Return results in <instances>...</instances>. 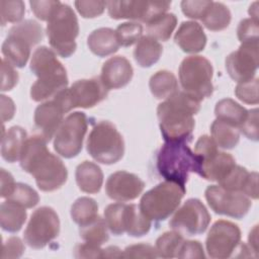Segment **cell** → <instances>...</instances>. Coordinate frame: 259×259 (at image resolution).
Segmentation results:
<instances>
[{
	"label": "cell",
	"mask_w": 259,
	"mask_h": 259,
	"mask_svg": "<svg viewBox=\"0 0 259 259\" xmlns=\"http://www.w3.org/2000/svg\"><path fill=\"white\" fill-rule=\"evenodd\" d=\"M214 114L217 119L239 128L246 119L248 110L237 103L235 100L231 98H224L217 102L214 107Z\"/></svg>",
	"instance_id": "obj_29"
},
{
	"label": "cell",
	"mask_w": 259,
	"mask_h": 259,
	"mask_svg": "<svg viewBox=\"0 0 259 259\" xmlns=\"http://www.w3.org/2000/svg\"><path fill=\"white\" fill-rule=\"evenodd\" d=\"M26 139L27 134L24 128L18 125L11 126L5 134L2 135V158L9 163H13L19 160Z\"/></svg>",
	"instance_id": "obj_26"
},
{
	"label": "cell",
	"mask_w": 259,
	"mask_h": 259,
	"mask_svg": "<svg viewBox=\"0 0 259 259\" xmlns=\"http://www.w3.org/2000/svg\"><path fill=\"white\" fill-rule=\"evenodd\" d=\"M75 178L79 189L85 193L99 192L103 183V173L100 167L90 161H84L77 166Z\"/></svg>",
	"instance_id": "obj_25"
},
{
	"label": "cell",
	"mask_w": 259,
	"mask_h": 259,
	"mask_svg": "<svg viewBox=\"0 0 259 259\" xmlns=\"http://www.w3.org/2000/svg\"><path fill=\"white\" fill-rule=\"evenodd\" d=\"M177 24V17L174 13H164L147 24L148 35L166 41L170 38Z\"/></svg>",
	"instance_id": "obj_34"
},
{
	"label": "cell",
	"mask_w": 259,
	"mask_h": 259,
	"mask_svg": "<svg viewBox=\"0 0 259 259\" xmlns=\"http://www.w3.org/2000/svg\"><path fill=\"white\" fill-rule=\"evenodd\" d=\"M26 221L25 207L20 204L6 200L0 205V225L2 230L9 233L18 232Z\"/></svg>",
	"instance_id": "obj_27"
},
{
	"label": "cell",
	"mask_w": 259,
	"mask_h": 259,
	"mask_svg": "<svg viewBox=\"0 0 259 259\" xmlns=\"http://www.w3.org/2000/svg\"><path fill=\"white\" fill-rule=\"evenodd\" d=\"M126 204L124 203H111L104 209V220L110 233L119 236L125 233L124 219H125Z\"/></svg>",
	"instance_id": "obj_38"
},
{
	"label": "cell",
	"mask_w": 259,
	"mask_h": 259,
	"mask_svg": "<svg viewBox=\"0 0 259 259\" xmlns=\"http://www.w3.org/2000/svg\"><path fill=\"white\" fill-rule=\"evenodd\" d=\"M219 185L229 191L241 192L249 198H258V173L249 172L237 164L219 181Z\"/></svg>",
	"instance_id": "obj_20"
},
{
	"label": "cell",
	"mask_w": 259,
	"mask_h": 259,
	"mask_svg": "<svg viewBox=\"0 0 259 259\" xmlns=\"http://www.w3.org/2000/svg\"><path fill=\"white\" fill-rule=\"evenodd\" d=\"M210 133L215 145L222 149H234L240 141L239 128L219 119L212 121Z\"/></svg>",
	"instance_id": "obj_32"
},
{
	"label": "cell",
	"mask_w": 259,
	"mask_h": 259,
	"mask_svg": "<svg viewBox=\"0 0 259 259\" xmlns=\"http://www.w3.org/2000/svg\"><path fill=\"white\" fill-rule=\"evenodd\" d=\"M86 148L95 161L105 165L118 162L124 154L122 136L108 120H101L93 126L88 136Z\"/></svg>",
	"instance_id": "obj_8"
},
{
	"label": "cell",
	"mask_w": 259,
	"mask_h": 259,
	"mask_svg": "<svg viewBox=\"0 0 259 259\" xmlns=\"http://www.w3.org/2000/svg\"><path fill=\"white\" fill-rule=\"evenodd\" d=\"M115 34L119 46L127 48L140 40L143 26L139 22H123L116 27Z\"/></svg>",
	"instance_id": "obj_40"
},
{
	"label": "cell",
	"mask_w": 259,
	"mask_h": 259,
	"mask_svg": "<svg viewBox=\"0 0 259 259\" xmlns=\"http://www.w3.org/2000/svg\"><path fill=\"white\" fill-rule=\"evenodd\" d=\"M258 21L252 18H245L241 20L237 28L238 38L241 44L258 41Z\"/></svg>",
	"instance_id": "obj_43"
},
{
	"label": "cell",
	"mask_w": 259,
	"mask_h": 259,
	"mask_svg": "<svg viewBox=\"0 0 259 259\" xmlns=\"http://www.w3.org/2000/svg\"><path fill=\"white\" fill-rule=\"evenodd\" d=\"M14 186L15 182L11 173L5 169H1V197L7 198L11 194Z\"/></svg>",
	"instance_id": "obj_53"
},
{
	"label": "cell",
	"mask_w": 259,
	"mask_h": 259,
	"mask_svg": "<svg viewBox=\"0 0 259 259\" xmlns=\"http://www.w3.org/2000/svg\"><path fill=\"white\" fill-rule=\"evenodd\" d=\"M15 105L12 99L5 95H1V117L2 121L5 122L10 120L14 116Z\"/></svg>",
	"instance_id": "obj_54"
},
{
	"label": "cell",
	"mask_w": 259,
	"mask_h": 259,
	"mask_svg": "<svg viewBox=\"0 0 259 259\" xmlns=\"http://www.w3.org/2000/svg\"><path fill=\"white\" fill-rule=\"evenodd\" d=\"M249 14L251 15L250 18L257 20L258 21V2H254L252 5L249 7Z\"/></svg>",
	"instance_id": "obj_57"
},
{
	"label": "cell",
	"mask_w": 259,
	"mask_h": 259,
	"mask_svg": "<svg viewBox=\"0 0 259 259\" xmlns=\"http://www.w3.org/2000/svg\"><path fill=\"white\" fill-rule=\"evenodd\" d=\"M98 215L97 202L90 197L83 196L75 200L71 206V218L79 226H82Z\"/></svg>",
	"instance_id": "obj_36"
},
{
	"label": "cell",
	"mask_w": 259,
	"mask_h": 259,
	"mask_svg": "<svg viewBox=\"0 0 259 259\" xmlns=\"http://www.w3.org/2000/svg\"><path fill=\"white\" fill-rule=\"evenodd\" d=\"M174 40L183 52L196 54L205 48L206 35L199 23L183 21L174 35Z\"/></svg>",
	"instance_id": "obj_22"
},
{
	"label": "cell",
	"mask_w": 259,
	"mask_h": 259,
	"mask_svg": "<svg viewBox=\"0 0 259 259\" xmlns=\"http://www.w3.org/2000/svg\"><path fill=\"white\" fill-rule=\"evenodd\" d=\"M178 258H204V251L199 241H185L177 254Z\"/></svg>",
	"instance_id": "obj_51"
},
{
	"label": "cell",
	"mask_w": 259,
	"mask_h": 259,
	"mask_svg": "<svg viewBox=\"0 0 259 259\" xmlns=\"http://www.w3.org/2000/svg\"><path fill=\"white\" fill-rule=\"evenodd\" d=\"M236 96L247 104L258 103V78L240 82L235 88Z\"/></svg>",
	"instance_id": "obj_42"
},
{
	"label": "cell",
	"mask_w": 259,
	"mask_h": 259,
	"mask_svg": "<svg viewBox=\"0 0 259 259\" xmlns=\"http://www.w3.org/2000/svg\"><path fill=\"white\" fill-rule=\"evenodd\" d=\"M7 199L18 203L25 208H31L38 203L39 196L32 187L18 182L15 183V186Z\"/></svg>",
	"instance_id": "obj_39"
},
{
	"label": "cell",
	"mask_w": 259,
	"mask_h": 259,
	"mask_svg": "<svg viewBox=\"0 0 259 259\" xmlns=\"http://www.w3.org/2000/svg\"><path fill=\"white\" fill-rule=\"evenodd\" d=\"M239 132H241L247 139L254 142L258 141V109L254 108L248 110V114L244 122L240 125Z\"/></svg>",
	"instance_id": "obj_47"
},
{
	"label": "cell",
	"mask_w": 259,
	"mask_h": 259,
	"mask_svg": "<svg viewBox=\"0 0 259 259\" xmlns=\"http://www.w3.org/2000/svg\"><path fill=\"white\" fill-rule=\"evenodd\" d=\"M258 41L243 42L226 58V69L233 80L240 83L254 78L258 68Z\"/></svg>",
	"instance_id": "obj_17"
},
{
	"label": "cell",
	"mask_w": 259,
	"mask_h": 259,
	"mask_svg": "<svg viewBox=\"0 0 259 259\" xmlns=\"http://www.w3.org/2000/svg\"><path fill=\"white\" fill-rule=\"evenodd\" d=\"M241 244L239 227L229 221H217L210 228L206 240V252L210 258L226 259L234 255Z\"/></svg>",
	"instance_id": "obj_15"
},
{
	"label": "cell",
	"mask_w": 259,
	"mask_h": 259,
	"mask_svg": "<svg viewBox=\"0 0 259 259\" xmlns=\"http://www.w3.org/2000/svg\"><path fill=\"white\" fill-rule=\"evenodd\" d=\"M235 165L236 161L231 154L219 151L212 157L198 164L196 174L205 180L219 182Z\"/></svg>",
	"instance_id": "obj_23"
},
{
	"label": "cell",
	"mask_w": 259,
	"mask_h": 259,
	"mask_svg": "<svg viewBox=\"0 0 259 259\" xmlns=\"http://www.w3.org/2000/svg\"><path fill=\"white\" fill-rule=\"evenodd\" d=\"M60 220L54 208L41 206L35 209L23 233L25 243L32 249H41L58 237Z\"/></svg>",
	"instance_id": "obj_12"
},
{
	"label": "cell",
	"mask_w": 259,
	"mask_h": 259,
	"mask_svg": "<svg viewBox=\"0 0 259 259\" xmlns=\"http://www.w3.org/2000/svg\"><path fill=\"white\" fill-rule=\"evenodd\" d=\"M231 18V11L224 3L212 1L200 20L208 30L219 31L229 26Z\"/></svg>",
	"instance_id": "obj_31"
},
{
	"label": "cell",
	"mask_w": 259,
	"mask_h": 259,
	"mask_svg": "<svg viewBox=\"0 0 259 259\" xmlns=\"http://www.w3.org/2000/svg\"><path fill=\"white\" fill-rule=\"evenodd\" d=\"M162 52V45L157 39L149 35L142 36L135 48L134 58L139 66L149 68L159 61Z\"/></svg>",
	"instance_id": "obj_28"
},
{
	"label": "cell",
	"mask_w": 259,
	"mask_h": 259,
	"mask_svg": "<svg viewBox=\"0 0 259 259\" xmlns=\"http://www.w3.org/2000/svg\"><path fill=\"white\" fill-rule=\"evenodd\" d=\"M47 35L53 51L62 58H69L76 51L79 34L78 19L73 9L61 3L47 21Z\"/></svg>",
	"instance_id": "obj_6"
},
{
	"label": "cell",
	"mask_w": 259,
	"mask_h": 259,
	"mask_svg": "<svg viewBox=\"0 0 259 259\" xmlns=\"http://www.w3.org/2000/svg\"><path fill=\"white\" fill-rule=\"evenodd\" d=\"M44 38L41 25L32 19H26L13 25L2 44V54L7 62L17 68H23L32 47Z\"/></svg>",
	"instance_id": "obj_5"
},
{
	"label": "cell",
	"mask_w": 259,
	"mask_h": 259,
	"mask_svg": "<svg viewBox=\"0 0 259 259\" xmlns=\"http://www.w3.org/2000/svg\"><path fill=\"white\" fill-rule=\"evenodd\" d=\"M18 73L5 59L1 61V91L11 90L18 82Z\"/></svg>",
	"instance_id": "obj_49"
},
{
	"label": "cell",
	"mask_w": 259,
	"mask_h": 259,
	"mask_svg": "<svg viewBox=\"0 0 259 259\" xmlns=\"http://www.w3.org/2000/svg\"><path fill=\"white\" fill-rule=\"evenodd\" d=\"M103 249L98 245L85 242L79 244L74 249V257L76 258H102Z\"/></svg>",
	"instance_id": "obj_52"
},
{
	"label": "cell",
	"mask_w": 259,
	"mask_h": 259,
	"mask_svg": "<svg viewBox=\"0 0 259 259\" xmlns=\"http://www.w3.org/2000/svg\"><path fill=\"white\" fill-rule=\"evenodd\" d=\"M133 75L134 70L130 61L124 57L115 56L103 63L100 79L105 87L110 90L126 86Z\"/></svg>",
	"instance_id": "obj_21"
},
{
	"label": "cell",
	"mask_w": 259,
	"mask_h": 259,
	"mask_svg": "<svg viewBox=\"0 0 259 259\" xmlns=\"http://www.w3.org/2000/svg\"><path fill=\"white\" fill-rule=\"evenodd\" d=\"M87 46L94 55L100 58L114 54L119 48L115 30L109 27H100L93 30L88 35Z\"/></svg>",
	"instance_id": "obj_24"
},
{
	"label": "cell",
	"mask_w": 259,
	"mask_h": 259,
	"mask_svg": "<svg viewBox=\"0 0 259 259\" xmlns=\"http://www.w3.org/2000/svg\"><path fill=\"white\" fill-rule=\"evenodd\" d=\"M145 188L144 181L136 174L127 171H116L109 175L105 184L107 196L113 200L124 202L136 199Z\"/></svg>",
	"instance_id": "obj_18"
},
{
	"label": "cell",
	"mask_w": 259,
	"mask_h": 259,
	"mask_svg": "<svg viewBox=\"0 0 259 259\" xmlns=\"http://www.w3.org/2000/svg\"><path fill=\"white\" fill-rule=\"evenodd\" d=\"M212 73V66L204 57L185 58L179 66V81L183 91L199 101L211 96Z\"/></svg>",
	"instance_id": "obj_9"
},
{
	"label": "cell",
	"mask_w": 259,
	"mask_h": 259,
	"mask_svg": "<svg viewBox=\"0 0 259 259\" xmlns=\"http://www.w3.org/2000/svg\"><path fill=\"white\" fill-rule=\"evenodd\" d=\"M210 214L197 198L187 199L169 222L170 228L182 236H197L204 233L210 223Z\"/></svg>",
	"instance_id": "obj_14"
},
{
	"label": "cell",
	"mask_w": 259,
	"mask_h": 259,
	"mask_svg": "<svg viewBox=\"0 0 259 259\" xmlns=\"http://www.w3.org/2000/svg\"><path fill=\"white\" fill-rule=\"evenodd\" d=\"M87 116L82 111L70 113L55 134L54 149L60 156L71 159L82 150L87 132Z\"/></svg>",
	"instance_id": "obj_11"
},
{
	"label": "cell",
	"mask_w": 259,
	"mask_h": 259,
	"mask_svg": "<svg viewBox=\"0 0 259 259\" xmlns=\"http://www.w3.org/2000/svg\"><path fill=\"white\" fill-rule=\"evenodd\" d=\"M77 11L84 18H94L101 15L106 7L104 1H75Z\"/></svg>",
	"instance_id": "obj_45"
},
{
	"label": "cell",
	"mask_w": 259,
	"mask_h": 259,
	"mask_svg": "<svg viewBox=\"0 0 259 259\" xmlns=\"http://www.w3.org/2000/svg\"><path fill=\"white\" fill-rule=\"evenodd\" d=\"M185 192V186L166 180L142 196L140 210L150 221H165L178 208Z\"/></svg>",
	"instance_id": "obj_7"
},
{
	"label": "cell",
	"mask_w": 259,
	"mask_h": 259,
	"mask_svg": "<svg viewBox=\"0 0 259 259\" xmlns=\"http://www.w3.org/2000/svg\"><path fill=\"white\" fill-rule=\"evenodd\" d=\"M108 89L102 83L100 77L82 79L74 82L70 88H66L54 98L61 104L65 112L76 107L91 108L106 98Z\"/></svg>",
	"instance_id": "obj_10"
},
{
	"label": "cell",
	"mask_w": 259,
	"mask_h": 259,
	"mask_svg": "<svg viewBox=\"0 0 259 259\" xmlns=\"http://www.w3.org/2000/svg\"><path fill=\"white\" fill-rule=\"evenodd\" d=\"M79 227L80 237L87 243L101 246L109 239L105 220L99 215Z\"/></svg>",
	"instance_id": "obj_35"
},
{
	"label": "cell",
	"mask_w": 259,
	"mask_h": 259,
	"mask_svg": "<svg viewBox=\"0 0 259 259\" xmlns=\"http://www.w3.org/2000/svg\"><path fill=\"white\" fill-rule=\"evenodd\" d=\"M187 142H165L157 155V170L167 181L182 186L188 180L189 173L197 169V160Z\"/></svg>",
	"instance_id": "obj_3"
},
{
	"label": "cell",
	"mask_w": 259,
	"mask_h": 259,
	"mask_svg": "<svg viewBox=\"0 0 259 259\" xmlns=\"http://www.w3.org/2000/svg\"><path fill=\"white\" fill-rule=\"evenodd\" d=\"M184 242L183 236L175 231L166 232L161 235L156 241V250L158 257L173 258L177 257L182 243Z\"/></svg>",
	"instance_id": "obj_37"
},
{
	"label": "cell",
	"mask_w": 259,
	"mask_h": 259,
	"mask_svg": "<svg viewBox=\"0 0 259 259\" xmlns=\"http://www.w3.org/2000/svg\"><path fill=\"white\" fill-rule=\"evenodd\" d=\"M124 229L128 236L142 237L150 231L151 221L143 214L136 204H126Z\"/></svg>",
	"instance_id": "obj_33"
},
{
	"label": "cell",
	"mask_w": 259,
	"mask_h": 259,
	"mask_svg": "<svg viewBox=\"0 0 259 259\" xmlns=\"http://www.w3.org/2000/svg\"><path fill=\"white\" fill-rule=\"evenodd\" d=\"M25 13V5L23 1H8L1 0L0 1V17L1 24L4 26L7 22L15 23L22 19Z\"/></svg>",
	"instance_id": "obj_41"
},
{
	"label": "cell",
	"mask_w": 259,
	"mask_h": 259,
	"mask_svg": "<svg viewBox=\"0 0 259 259\" xmlns=\"http://www.w3.org/2000/svg\"><path fill=\"white\" fill-rule=\"evenodd\" d=\"M170 6V1L119 0L106 2L108 14L112 19H132L146 24L166 13Z\"/></svg>",
	"instance_id": "obj_13"
},
{
	"label": "cell",
	"mask_w": 259,
	"mask_h": 259,
	"mask_svg": "<svg viewBox=\"0 0 259 259\" xmlns=\"http://www.w3.org/2000/svg\"><path fill=\"white\" fill-rule=\"evenodd\" d=\"M258 228L257 226H255L253 228V230L250 232L249 234V237H248V240H249V248L252 252L255 253L256 256H258V232H257Z\"/></svg>",
	"instance_id": "obj_55"
},
{
	"label": "cell",
	"mask_w": 259,
	"mask_h": 259,
	"mask_svg": "<svg viewBox=\"0 0 259 259\" xmlns=\"http://www.w3.org/2000/svg\"><path fill=\"white\" fill-rule=\"evenodd\" d=\"M209 207L218 214L234 219H243L249 211L252 202L241 192L229 191L220 185H209L204 191Z\"/></svg>",
	"instance_id": "obj_16"
},
{
	"label": "cell",
	"mask_w": 259,
	"mask_h": 259,
	"mask_svg": "<svg viewBox=\"0 0 259 259\" xmlns=\"http://www.w3.org/2000/svg\"><path fill=\"white\" fill-rule=\"evenodd\" d=\"M156 248L148 244H136L126 247L122 252V258H156Z\"/></svg>",
	"instance_id": "obj_48"
},
{
	"label": "cell",
	"mask_w": 259,
	"mask_h": 259,
	"mask_svg": "<svg viewBox=\"0 0 259 259\" xmlns=\"http://www.w3.org/2000/svg\"><path fill=\"white\" fill-rule=\"evenodd\" d=\"M29 67L37 77L30 88V98L33 101L54 98L67 88V71L53 50L45 46L37 48L32 54Z\"/></svg>",
	"instance_id": "obj_2"
},
{
	"label": "cell",
	"mask_w": 259,
	"mask_h": 259,
	"mask_svg": "<svg viewBox=\"0 0 259 259\" xmlns=\"http://www.w3.org/2000/svg\"><path fill=\"white\" fill-rule=\"evenodd\" d=\"M121 257H122V252L116 246H109L103 249L102 258H121Z\"/></svg>",
	"instance_id": "obj_56"
},
{
	"label": "cell",
	"mask_w": 259,
	"mask_h": 259,
	"mask_svg": "<svg viewBox=\"0 0 259 259\" xmlns=\"http://www.w3.org/2000/svg\"><path fill=\"white\" fill-rule=\"evenodd\" d=\"M149 87L155 98L167 99L178 91V82L172 72L162 70L150 78Z\"/></svg>",
	"instance_id": "obj_30"
},
{
	"label": "cell",
	"mask_w": 259,
	"mask_h": 259,
	"mask_svg": "<svg viewBox=\"0 0 259 259\" xmlns=\"http://www.w3.org/2000/svg\"><path fill=\"white\" fill-rule=\"evenodd\" d=\"M24 251L25 247L21 239L12 236L8 238L5 243H3L1 258H19Z\"/></svg>",
	"instance_id": "obj_50"
},
{
	"label": "cell",
	"mask_w": 259,
	"mask_h": 259,
	"mask_svg": "<svg viewBox=\"0 0 259 259\" xmlns=\"http://www.w3.org/2000/svg\"><path fill=\"white\" fill-rule=\"evenodd\" d=\"M31 11L34 15L44 21H48L53 13L57 10L59 5L61 4L60 1L56 0H40V1H30L29 2Z\"/></svg>",
	"instance_id": "obj_44"
},
{
	"label": "cell",
	"mask_w": 259,
	"mask_h": 259,
	"mask_svg": "<svg viewBox=\"0 0 259 259\" xmlns=\"http://www.w3.org/2000/svg\"><path fill=\"white\" fill-rule=\"evenodd\" d=\"M211 2L206 0H184L181 2V10L189 18L201 19Z\"/></svg>",
	"instance_id": "obj_46"
},
{
	"label": "cell",
	"mask_w": 259,
	"mask_h": 259,
	"mask_svg": "<svg viewBox=\"0 0 259 259\" xmlns=\"http://www.w3.org/2000/svg\"><path fill=\"white\" fill-rule=\"evenodd\" d=\"M200 101L184 91H177L157 107L160 131L165 142H190L195 125L193 115Z\"/></svg>",
	"instance_id": "obj_1"
},
{
	"label": "cell",
	"mask_w": 259,
	"mask_h": 259,
	"mask_svg": "<svg viewBox=\"0 0 259 259\" xmlns=\"http://www.w3.org/2000/svg\"><path fill=\"white\" fill-rule=\"evenodd\" d=\"M66 113L61 104L53 98L39 104L34 110V125L39 135L50 142L64 120Z\"/></svg>",
	"instance_id": "obj_19"
},
{
	"label": "cell",
	"mask_w": 259,
	"mask_h": 259,
	"mask_svg": "<svg viewBox=\"0 0 259 259\" xmlns=\"http://www.w3.org/2000/svg\"><path fill=\"white\" fill-rule=\"evenodd\" d=\"M20 167L33 176L37 187L45 192L61 188L68 178V170L63 161L52 154L47 146L33 152Z\"/></svg>",
	"instance_id": "obj_4"
}]
</instances>
